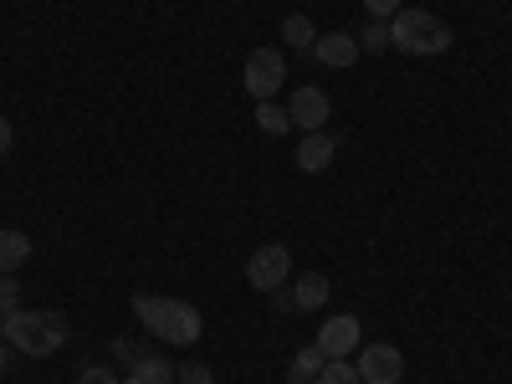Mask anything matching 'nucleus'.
Here are the masks:
<instances>
[{"label":"nucleus","instance_id":"14","mask_svg":"<svg viewBox=\"0 0 512 384\" xmlns=\"http://www.w3.org/2000/svg\"><path fill=\"white\" fill-rule=\"evenodd\" d=\"M31 256V236L26 231H0V272H16Z\"/></svg>","mask_w":512,"mask_h":384},{"label":"nucleus","instance_id":"13","mask_svg":"<svg viewBox=\"0 0 512 384\" xmlns=\"http://www.w3.org/2000/svg\"><path fill=\"white\" fill-rule=\"evenodd\" d=\"M323 349L313 344V349H297V359L287 364V384H318V374H323Z\"/></svg>","mask_w":512,"mask_h":384},{"label":"nucleus","instance_id":"11","mask_svg":"<svg viewBox=\"0 0 512 384\" xmlns=\"http://www.w3.org/2000/svg\"><path fill=\"white\" fill-rule=\"evenodd\" d=\"M333 154H338V139L333 134H308L303 144H297V169H303V175H323V169L333 164Z\"/></svg>","mask_w":512,"mask_h":384},{"label":"nucleus","instance_id":"9","mask_svg":"<svg viewBox=\"0 0 512 384\" xmlns=\"http://www.w3.org/2000/svg\"><path fill=\"white\" fill-rule=\"evenodd\" d=\"M287 113H292V128H303V134H318L333 108H328V93H323V88H297Z\"/></svg>","mask_w":512,"mask_h":384},{"label":"nucleus","instance_id":"24","mask_svg":"<svg viewBox=\"0 0 512 384\" xmlns=\"http://www.w3.org/2000/svg\"><path fill=\"white\" fill-rule=\"evenodd\" d=\"M11 354H16V349L6 344V333H0V379H6V369H11Z\"/></svg>","mask_w":512,"mask_h":384},{"label":"nucleus","instance_id":"2","mask_svg":"<svg viewBox=\"0 0 512 384\" xmlns=\"http://www.w3.org/2000/svg\"><path fill=\"white\" fill-rule=\"evenodd\" d=\"M134 313L144 318V328L154 333V338H164V344H195V338L205 333V318H200V308L195 303H180V297H149V292H139L134 297Z\"/></svg>","mask_w":512,"mask_h":384},{"label":"nucleus","instance_id":"22","mask_svg":"<svg viewBox=\"0 0 512 384\" xmlns=\"http://www.w3.org/2000/svg\"><path fill=\"white\" fill-rule=\"evenodd\" d=\"M77 384H123V379H118L113 369H82V374H77Z\"/></svg>","mask_w":512,"mask_h":384},{"label":"nucleus","instance_id":"10","mask_svg":"<svg viewBox=\"0 0 512 384\" xmlns=\"http://www.w3.org/2000/svg\"><path fill=\"white\" fill-rule=\"evenodd\" d=\"M313 57H318L323 67H333V72H349V67L359 62V41H354L349 31H323V36L313 41Z\"/></svg>","mask_w":512,"mask_h":384},{"label":"nucleus","instance_id":"4","mask_svg":"<svg viewBox=\"0 0 512 384\" xmlns=\"http://www.w3.org/2000/svg\"><path fill=\"white\" fill-rule=\"evenodd\" d=\"M292 277V251L282 246V241H272V246H256L251 251V262H246V282L256 287V292H282V282Z\"/></svg>","mask_w":512,"mask_h":384},{"label":"nucleus","instance_id":"6","mask_svg":"<svg viewBox=\"0 0 512 384\" xmlns=\"http://www.w3.org/2000/svg\"><path fill=\"white\" fill-rule=\"evenodd\" d=\"M359 379L364 384H400V374H405V354L395 349V344H369V349H359Z\"/></svg>","mask_w":512,"mask_h":384},{"label":"nucleus","instance_id":"7","mask_svg":"<svg viewBox=\"0 0 512 384\" xmlns=\"http://www.w3.org/2000/svg\"><path fill=\"white\" fill-rule=\"evenodd\" d=\"M318 349H323V359H349V354L359 349V318H354V313L323 318V328H318Z\"/></svg>","mask_w":512,"mask_h":384},{"label":"nucleus","instance_id":"16","mask_svg":"<svg viewBox=\"0 0 512 384\" xmlns=\"http://www.w3.org/2000/svg\"><path fill=\"white\" fill-rule=\"evenodd\" d=\"M256 123H262V134H272V139H277V134H287V128H292V113H287V108H277V103L267 98V103H256Z\"/></svg>","mask_w":512,"mask_h":384},{"label":"nucleus","instance_id":"8","mask_svg":"<svg viewBox=\"0 0 512 384\" xmlns=\"http://www.w3.org/2000/svg\"><path fill=\"white\" fill-rule=\"evenodd\" d=\"M118 354L128 359L123 384H175V364H169V359H159L149 349H128V344H118Z\"/></svg>","mask_w":512,"mask_h":384},{"label":"nucleus","instance_id":"12","mask_svg":"<svg viewBox=\"0 0 512 384\" xmlns=\"http://www.w3.org/2000/svg\"><path fill=\"white\" fill-rule=\"evenodd\" d=\"M323 303H328V277L323 272H303L292 282V308L297 313H318Z\"/></svg>","mask_w":512,"mask_h":384},{"label":"nucleus","instance_id":"5","mask_svg":"<svg viewBox=\"0 0 512 384\" xmlns=\"http://www.w3.org/2000/svg\"><path fill=\"white\" fill-rule=\"evenodd\" d=\"M282 77H287V62H282L277 47H256V52L246 57V72H241L246 93H251L256 103H267V98L282 88Z\"/></svg>","mask_w":512,"mask_h":384},{"label":"nucleus","instance_id":"3","mask_svg":"<svg viewBox=\"0 0 512 384\" xmlns=\"http://www.w3.org/2000/svg\"><path fill=\"white\" fill-rule=\"evenodd\" d=\"M451 41H456L451 26L431 11H400L390 21V47H400L410 57H441V52H451Z\"/></svg>","mask_w":512,"mask_h":384},{"label":"nucleus","instance_id":"1","mask_svg":"<svg viewBox=\"0 0 512 384\" xmlns=\"http://www.w3.org/2000/svg\"><path fill=\"white\" fill-rule=\"evenodd\" d=\"M0 333H6V344L26 359H47L72 338L62 313H31V308H16L11 318H0Z\"/></svg>","mask_w":512,"mask_h":384},{"label":"nucleus","instance_id":"17","mask_svg":"<svg viewBox=\"0 0 512 384\" xmlns=\"http://www.w3.org/2000/svg\"><path fill=\"white\" fill-rule=\"evenodd\" d=\"M359 52H384L390 47V21H369V26H359Z\"/></svg>","mask_w":512,"mask_h":384},{"label":"nucleus","instance_id":"23","mask_svg":"<svg viewBox=\"0 0 512 384\" xmlns=\"http://www.w3.org/2000/svg\"><path fill=\"white\" fill-rule=\"evenodd\" d=\"M11 144H16V128H11V118H6V113H0V159L11 154Z\"/></svg>","mask_w":512,"mask_h":384},{"label":"nucleus","instance_id":"20","mask_svg":"<svg viewBox=\"0 0 512 384\" xmlns=\"http://www.w3.org/2000/svg\"><path fill=\"white\" fill-rule=\"evenodd\" d=\"M364 11H369V21H395L405 6L400 0H364Z\"/></svg>","mask_w":512,"mask_h":384},{"label":"nucleus","instance_id":"18","mask_svg":"<svg viewBox=\"0 0 512 384\" xmlns=\"http://www.w3.org/2000/svg\"><path fill=\"white\" fill-rule=\"evenodd\" d=\"M318 384H364V379H359V369L349 359H328L323 374H318Z\"/></svg>","mask_w":512,"mask_h":384},{"label":"nucleus","instance_id":"21","mask_svg":"<svg viewBox=\"0 0 512 384\" xmlns=\"http://www.w3.org/2000/svg\"><path fill=\"white\" fill-rule=\"evenodd\" d=\"M180 384H216V374H210L205 364H185L180 369Z\"/></svg>","mask_w":512,"mask_h":384},{"label":"nucleus","instance_id":"19","mask_svg":"<svg viewBox=\"0 0 512 384\" xmlns=\"http://www.w3.org/2000/svg\"><path fill=\"white\" fill-rule=\"evenodd\" d=\"M21 308V282L11 272H0V318H11Z\"/></svg>","mask_w":512,"mask_h":384},{"label":"nucleus","instance_id":"15","mask_svg":"<svg viewBox=\"0 0 512 384\" xmlns=\"http://www.w3.org/2000/svg\"><path fill=\"white\" fill-rule=\"evenodd\" d=\"M282 41H287V47H297V52H313L318 26H313L308 16H287V21H282Z\"/></svg>","mask_w":512,"mask_h":384}]
</instances>
